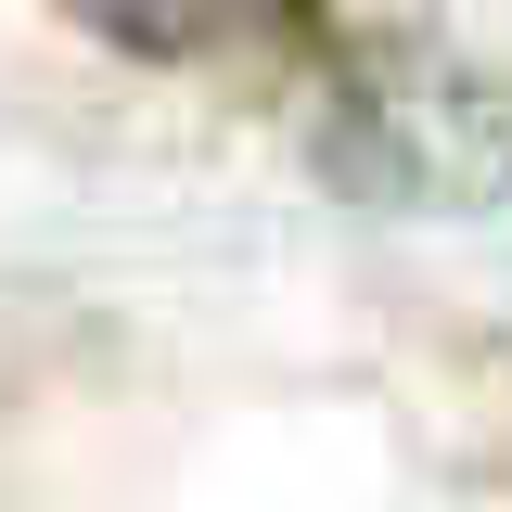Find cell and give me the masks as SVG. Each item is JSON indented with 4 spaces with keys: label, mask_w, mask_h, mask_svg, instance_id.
<instances>
[{
    "label": "cell",
    "mask_w": 512,
    "mask_h": 512,
    "mask_svg": "<svg viewBox=\"0 0 512 512\" xmlns=\"http://www.w3.org/2000/svg\"><path fill=\"white\" fill-rule=\"evenodd\" d=\"M90 39H116L141 64H192V52H231L256 26V0H64Z\"/></svg>",
    "instance_id": "obj_1"
}]
</instances>
